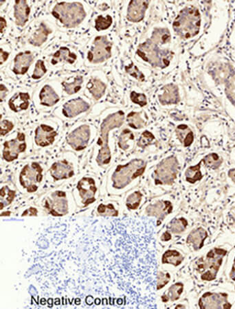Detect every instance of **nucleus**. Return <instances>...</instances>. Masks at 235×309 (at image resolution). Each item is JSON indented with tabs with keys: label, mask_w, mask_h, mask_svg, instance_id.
Returning a JSON list of instances; mask_svg holds the SVG:
<instances>
[{
	"label": "nucleus",
	"mask_w": 235,
	"mask_h": 309,
	"mask_svg": "<svg viewBox=\"0 0 235 309\" xmlns=\"http://www.w3.org/2000/svg\"><path fill=\"white\" fill-rule=\"evenodd\" d=\"M124 121V112L119 111L110 114L102 121L100 126V136L97 142L100 147L96 158L97 162L100 166L108 164L111 160V152L109 147V132L122 126Z\"/></svg>",
	"instance_id": "nucleus-1"
},
{
	"label": "nucleus",
	"mask_w": 235,
	"mask_h": 309,
	"mask_svg": "<svg viewBox=\"0 0 235 309\" xmlns=\"http://www.w3.org/2000/svg\"><path fill=\"white\" fill-rule=\"evenodd\" d=\"M201 16L195 7H186L175 19L173 28L175 33L183 39H189L199 33Z\"/></svg>",
	"instance_id": "nucleus-2"
},
{
	"label": "nucleus",
	"mask_w": 235,
	"mask_h": 309,
	"mask_svg": "<svg viewBox=\"0 0 235 309\" xmlns=\"http://www.w3.org/2000/svg\"><path fill=\"white\" fill-rule=\"evenodd\" d=\"M52 15L68 29L80 25L87 16L81 3L65 2L57 3L52 9Z\"/></svg>",
	"instance_id": "nucleus-3"
},
{
	"label": "nucleus",
	"mask_w": 235,
	"mask_h": 309,
	"mask_svg": "<svg viewBox=\"0 0 235 309\" xmlns=\"http://www.w3.org/2000/svg\"><path fill=\"white\" fill-rule=\"evenodd\" d=\"M226 254L227 251L224 249L215 247L196 262L195 269L201 275V280L208 282L215 280L223 258Z\"/></svg>",
	"instance_id": "nucleus-4"
},
{
	"label": "nucleus",
	"mask_w": 235,
	"mask_h": 309,
	"mask_svg": "<svg viewBox=\"0 0 235 309\" xmlns=\"http://www.w3.org/2000/svg\"><path fill=\"white\" fill-rule=\"evenodd\" d=\"M138 55L154 67L165 68L169 66L173 53L168 50L160 48L159 46L153 42L150 39L140 44L138 48Z\"/></svg>",
	"instance_id": "nucleus-5"
},
{
	"label": "nucleus",
	"mask_w": 235,
	"mask_h": 309,
	"mask_svg": "<svg viewBox=\"0 0 235 309\" xmlns=\"http://www.w3.org/2000/svg\"><path fill=\"white\" fill-rule=\"evenodd\" d=\"M146 166V162L140 159L132 160L125 165H119L112 175L113 188H124L134 179L143 175Z\"/></svg>",
	"instance_id": "nucleus-6"
},
{
	"label": "nucleus",
	"mask_w": 235,
	"mask_h": 309,
	"mask_svg": "<svg viewBox=\"0 0 235 309\" xmlns=\"http://www.w3.org/2000/svg\"><path fill=\"white\" fill-rule=\"evenodd\" d=\"M179 162L176 157L171 155L160 162L155 171L156 184L171 185L177 178Z\"/></svg>",
	"instance_id": "nucleus-7"
},
{
	"label": "nucleus",
	"mask_w": 235,
	"mask_h": 309,
	"mask_svg": "<svg viewBox=\"0 0 235 309\" xmlns=\"http://www.w3.org/2000/svg\"><path fill=\"white\" fill-rule=\"evenodd\" d=\"M43 168L37 162L26 165L20 174L21 185L29 192H35L38 189L39 183L42 182Z\"/></svg>",
	"instance_id": "nucleus-8"
},
{
	"label": "nucleus",
	"mask_w": 235,
	"mask_h": 309,
	"mask_svg": "<svg viewBox=\"0 0 235 309\" xmlns=\"http://www.w3.org/2000/svg\"><path fill=\"white\" fill-rule=\"evenodd\" d=\"M112 44L107 36H98L94 39L92 46L87 53V60L91 63H103L111 56Z\"/></svg>",
	"instance_id": "nucleus-9"
},
{
	"label": "nucleus",
	"mask_w": 235,
	"mask_h": 309,
	"mask_svg": "<svg viewBox=\"0 0 235 309\" xmlns=\"http://www.w3.org/2000/svg\"><path fill=\"white\" fill-rule=\"evenodd\" d=\"M26 149V136L23 133L18 132L15 139L9 140L4 144L3 158L7 162H13L18 159L19 154Z\"/></svg>",
	"instance_id": "nucleus-10"
},
{
	"label": "nucleus",
	"mask_w": 235,
	"mask_h": 309,
	"mask_svg": "<svg viewBox=\"0 0 235 309\" xmlns=\"http://www.w3.org/2000/svg\"><path fill=\"white\" fill-rule=\"evenodd\" d=\"M228 295L224 293H212L206 292L203 294L199 300V308H231L232 304L227 299Z\"/></svg>",
	"instance_id": "nucleus-11"
},
{
	"label": "nucleus",
	"mask_w": 235,
	"mask_h": 309,
	"mask_svg": "<svg viewBox=\"0 0 235 309\" xmlns=\"http://www.w3.org/2000/svg\"><path fill=\"white\" fill-rule=\"evenodd\" d=\"M46 208L50 214L55 217H62L68 213V205L66 195L62 191H56L46 201Z\"/></svg>",
	"instance_id": "nucleus-12"
},
{
	"label": "nucleus",
	"mask_w": 235,
	"mask_h": 309,
	"mask_svg": "<svg viewBox=\"0 0 235 309\" xmlns=\"http://www.w3.org/2000/svg\"><path fill=\"white\" fill-rule=\"evenodd\" d=\"M90 138V128L88 125H83L74 129L67 136V143L75 151H82L87 147Z\"/></svg>",
	"instance_id": "nucleus-13"
},
{
	"label": "nucleus",
	"mask_w": 235,
	"mask_h": 309,
	"mask_svg": "<svg viewBox=\"0 0 235 309\" xmlns=\"http://www.w3.org/2000/svg\"><path fill=\"white\" fill-rule=\"evenodd\" d=\"M77 189L79 191L82 202L85 205H89L95 201V194L97 189L94 179L90 177H83L78 182Z\"/></svg>",
	"instance_id": "nucleus-14"
},
{
	"label": "nucleus",
	"mask_w": 235,
	"mask_h": 309,
	"mask_svg": "<svg viewBox=\"0 0 235 309\" xmlns=\"http://www.w3.org/2000/svg\"><path fill=\"white\" fill-rule=\"evenodd\" d=\"M149 1L133 0L129 4L127 19L131 22L139 23L145 18L148 9Z\"/></svg>",
	"instance_id": "nucleus-15"
},
{
	"label": "nucleus",
	"mask_w": 235,
	"mask_h": 309,
	"mask_svg": "<svg viewBox=\"0 0 235 309\" xmlns=\"http://www.w3.org/2000/svg\"><path fill=\"white\" fill-rule=\"evenodd\" d=\"M57 135L54 128L49 125L42 124L35 130V143L39 147H48L53 144Z\"/></svg>",
	"instance_id": "nucleus-16"
},
{
	"label": "nucleus",
	"mask_w": 235,
	"mask_h": 309,
	"mask_svg": "<svg viewBox=\"0 0 235 309\" xmlns=\"http://www.w3.org/2000/svg\"><path fill=\"white\" fill-rule=\"evenodd\" d=\"M90 106L88 103L81 98L72 99L65 103L63 108V114L65 117H76L84 112H87Z\"/></svg>",
	"instance_id": "nucleus-17"
},
{
	"label": "nucleus",
	"mask_w": 235,
	"mask_h": 309,
	"mask_svg": "<svg viewBox=\"0 0 235 309\" xmlns=\"http://www.w3.org/2000/svg\"><path fill=\"white\" fill-rule=\"evenodd\" d=\"M34 57L31 51L20 52L14 59L13 72L16 74L24 75L29 71Z\"/></svg>",
	"instance_id": "nucleus-18"
},
{
	"label": "nucleus",
	"mask_w": 235,
	"mask_h": 309,
	"mask_svg": "<svg viewBox=\"0 0 235 309\" xmlns=\"http://www.w3.org/2000/svg\"><path fill=\"white\" fill-rule=\"evenodd\" d=\"M173 211V205L169 201H158L156 203L149 205L146 212L149 216H152L162 222L168 215L171 214Z\"/></svg>",
	"instance_id": "nucleus-19"
},
{
	"label": "nucleus",
	"mask_w": 235,
	"mask_h": 309,
	"mask_svg": "<svg viewBox=\"0 0 235 309\" xmlns=\"http://www.w3.org/2000/svg\"><path fill=\"white\" fill-rule=\"evenodd\" d=\"M50 174L55 180L68 179L74 175V170L66 161L55 162L50 168Z\"/></svg>",
	"instance_id": "nucleus-20"
},
{
	"label": "nucleus",
	"mask_w": 235,
	"mask_h": 309,
	"mask_svg": "<svg viewBox=\"0 0 235 309\" xmlns=\"http://www.w3.org/2000/svg\"><path fill=\"white\" fill-rule=\"evenodd\" d=\"M162 93L158 95V99L162 106L177 104L180 101L178 87L171 83L162 88Z\"/></svg>",
	"instance_id": "nucleus-21"
},
{
	"label": "nucleus",
	"mask_w": 235,
	"mask_h": 309,
	"mask_svg": "<svg viewBox=\"0 0 235 309\" xmlns=\"http://www.w3.org/2000/svg\"><path fill=\"white\" fill-rule=\"evenodd\" d=\"M31 9L26 0H17L14 6V17L16 24L19 26L26 25L29 21Z\"/></svg>",
	"instance_id": "nucleus-22"
},
{
	"label": "nucleus",
	"mask_w": 235,
	"mask_h": 309,
	"mask_svg": "<svg viewBox=\"0 0 235 309\" xmlns=\"http://www.w3.org/2000/svg\"><path fill=\"white\" fill-rule=\"evenodd\" d=\"M30 95L28 93H16L9 101V108L14 112H20L27 110L29 107Z\"/></svg>",
	"instance_id": "nucleus-23"
},
{
	"label": "nucleus",
	"mask_w": 235,
	"mask_h": 309,
	"mask_svg": "<svg viewBox=\"0 0 235 309\" xmlns=\"http://www.w3.org/2000/svg\"><path fill=\"white\" fill-rule=\"evenodd\" d=\"M208 237L206 230L203 228H198L193 230L188 235L186 243L191 245L194 250H199L204 246L205 240Z\"/></svg>",
	"instance_id": "nucleus-24"
},
{
	"label": "nucleus",
	"mask_w": 235,
	"mask_h": 309,
	"mask_svg": "<svg viewBox=\"0 0 235 309\" xmlns=\"http://www.w3.org/2000/svg\"><path fill=\"white\" fill-rule=\"evenodd\" d=\"M52 32V30L44 22H42L39 26V29L29 39V42L33 46H41L47 41L48 37Z\"/></svg>",
	"instance_id": "nucleus-25"
},
{
	"label": "nucleus",
	"mask_w": 235,
	"mask_h": 309,
	"mask_svg": "<svg viewBox=\"0 0 235 309\" xmlns=\"http://www.w3.org/2000/svg\"><path fill=\"white\" fill-rule=\"evenodd\" d=\"M41 104L46 107H52L57 104L60 100L59 95L51 86L46 85L39 93Z\"/></svg>",
	"instance_id": "nucleus-26"
},
{
	"label": "nucleus",
	"mask_w": 235,
	"mask_h": 309,
	"mask_svg": "<svg viewBox=\"0 0 235 309\" xmlns=\"http://www.w3.org/2000/svg\"><path fill=\"white\" fill-rule=\"evenodd\" d=\"M77 59V56L75 53L70 51L67 47H61L55 54L51 60L52 65H57L60 62L65 61L70 64H73Z\"/></svg>",
	"instance_id": "nucleus-27"
},
{
	"label": "nucleus",
	"mask_w": 235,
	"mask_h": 309,
	"mask_svg": "<svg viewBox=\"0 0 235 309\" xmlns=\"http://www.w3.org/2000/svg\"><path fill=\"white\" fill-rule=\"evenodd\" d=\"M87 88L95 100H98L102 98L105 92L106 85L101 80L93 78L89 80Z\"/></svg>",
	"instance_id": "nucleus-28"
},
{
	"label": "nucleus",
	"mask_w": 235,
	"mask_h": 309,
	"mask_svg": "<svg viewBox=\"0 0 235 309\" xmlns=\"http://www.w3.org/2000/svg\"><path fill=\"white\" fill-rule=\"evenodd\" d=\"M176 134L178 135V139L180 140L184 147H189L193 143L194 140L193 133L187 125H179L176 129Z\"/></svg>",
	"instance_id": "nucleus-29"
},
{
	"label": "nucleus",
	"mask_w": 235,
	"mask_h": 309,
	"mask_svg": "<svg viewBox=\"0 0 235 309\" xmlns=\"http://www.w3.org/2000/svg\"><path fill=\"white\" fill-rule=\"evenodd\" d=\"M184 291V284L182 282H176L170 286L167 290V293L162 296V301L167 302L169 301H176L180 298Z\"/></svg>",
	"instance_id": "nucleus-30"
},
{
	"label": "nucleus",
	"mask_w": 235,
	"mask_h": 309,
	"mask_svg": "<svg viewBox=\"0 0 235 309\" xmlns=\"http://www.w3.org/2000/svg\"><path fill=\"white\" fill-rule=\"evenodd\" d=\"M184 260V256L177 250H167L165 252L162 257V263L163 264H170L178 267L182 264Z\"/></svg>",
	"instance_id": "nucleus-31"
},
{
	"label": "nucleus",
	"mask_w": 235,
	"mask_h": 309,
	"mask_svg": "<svg viewBox=\"0 0 235 309\" xmlns=\"http://www.w3.org/2000/svg\"><path fill=\"white\" fill-rule=\"evenodd\" d=\"M150 39L158 46L167 44L171 41V33L167 29H155Z\"/></svg>",
	"instance_id": "nucleus-32"
},
{
	"label": "nucleus",
	"mask_w": 235,
	"mask_h": 309,
	"mask_svg": "<svg viewBox=\"0 0 235 309\" xmlns=\"http://www.w3.org/2000/svg\"><path fill=\"white\" fill-rule=\"evenodd\" d=\"M143 112H132L127 116V122L129 126L134 129L143 128L146 125L147 122L142 116Z\"/></svg>",
	"instance_id": "nucleus-33"
},
{
	"label": "nucleus",
	"mask_w": 235,
	"mask_h": 309,
	"mask_svg": "<svg viewBox=\"0 0 235 309\" xmlns=\"http://www.w3.org/2000/svg\"><path fill=\"white\" fill-rule=\"evenodd\" d=\"M202 160L195 166H190L185 173L186 180L188 183H195L202 179V174L201 172V164Z\"/></svg>",
	"instance_id": "nucleus-34"
},
{
	"label": "nucleus",
	"mask_w": 235,
	"mask_h": 309,
	"mask_svg": "<svg viewBox=\"0 0 235 309\" xmlns=\"http://www.w3.org/2000/svg\"><path fill=\"white\" fill-rule=\"evenodd\" d=\"M83 82V78L81 76H77L74 78L72 82H62L63 89L68 95L74 94L81 89L82 84Z\"/></svg>",
	"instance_id": "nucleus-35"
},
{
	"label": "nucleus",
	"mask_w": 235,
	"mask_h": 309,
	"mask_svg": "<svg viewBox=\"0 0 235 309\" xmlns=\"http://www.w3.org/2000/svg\"><path fill=\"white\" fill-rule=\"evenodd\" d=\"M15 197H16V192L15 191L11 190L8 186L3 187L1 189V194H0L1 210L10 205Z\"/></svg>",
	"instance_id": "nucleus-36"
},
{
	"label": "nucleus",
	"mask_w": 235,
	"mask_h": 309,
	"mask_svg": "<svg viewBox=\"0 0 235 309\" xmlns=\"http://www.w3.org/2000/svg\"><path fill=\"white\" fill-rule=\"evenodd\" d=\"M188 226V222L186 219L181 217L179 219H173L169 224V229L173 234H180L185 231Z\"/></svg>",
	"instance_id": "nucleus-37"
},
{
	"label": "nucleus",
	"mask_w": 235,
	"mask_h": 309,
	"mask_svg": "<svg viewBox=\"0 0 235 309\" xmlns=\"http://www.w3.org/2000/svg\"><path fill=\"white\" fill-rule=\"evenodd\" d=\"M134 140V136L133 133L129 130V129H125L121 133L120 136H119V147L123 150H128L130 148V142L133 141Z\"/></svg>",
	"instance_id": "nucleus-38"
},
{
	"label": "nucleus",
	"mask_w": 235,
	"mask_h": 309,
	"mask_svg": "<svg viewBox=\"0 0 235 309\" xmlns=\"http://www.w3.org/2000/svg\"><path fill=\"white\" fill-rule=\"evenodd\" d=\"M113 20L111 16H106V18H104L102 16H99L97 17L96 20H95V29L97 31H104V30H107L110 26L112 24Z\"/></svg>",
	"instance_id": "nucleus-39"
},
{
	"label": "nucleus",
	"mask_w": 235,
	"mask_h": 309,
	"mask_svg": "<svg viewBox=\"0 0 235 309\" xmlns=\"http://www.w3.org/2000/svg\"><path fill=\"white\" fill-rule=\"evenodd\" d=\"M202 162L204 163L207 167L214 170L217 169L221 166L222 160L216 153H210L203 159Z\"/></svg>",
	"instance_id": "nucleus-40"
},
{
	"label": "nucleus",
	"mask_w": 235,
	"mask_h": 309,
	"mask_svg": "<svg viewBox=\"0 0 235 309\" xmlns=\"http://www.w3.org/2000/svg\"><path fill=\"white\" fill-rule=\"evenodd\" d=\"M143 194L139 191H136L128 196L126 201V205L129 210L134 211L139 207L142 201Z\"/></svg>",
	"instance_id": "nucleus-41"
},
{
	"label": "nucleus",
	"mask_w": 235,
	"mask_h": 309,
	"mask_svg": "<svg viewBox=\"0 0 235 309\" xmlns=\"http://www.w3.org/2000/svg\"><path fill=\"white\" fill-rule=\"evenodd\" d=\"M98 213L102 216L117 217L119 215V212L111 203L107 204V205L100 204L98 207Z\"/></svg>",
	"instance_id": "nucleus-42"
},
{
	"label": "nucleus",
	"mask_w": 235,
	"mask_h": 309,
	"mask_svg": "<svg viewBox=\"0 0 235 309\" xmlns=\"http://www.w3.org/2000/svg\"><path fill=\"white\" fill-rule=\"evenodd\" d=\"M154 139L155 137L152 133L149 132V131H145L140 137L139 141H138V146L142 149H145L147 146L152 144Z\"/></svg>",
	"instance_id": "nucleus-43"
},
{
	"label": "nucleus",
	"mask_w": 235,
	"mask_h": 309,
	"mask_svg": "<svg viewBox=\"0 0 235 309\" xmlns=\"http://www.w3.org/2000/svg\"><path fill=\"white\" fill-rule=\"evenodd\" d=\"M47 72V69L45 66L44 61L42 60H38L35 65V70L32 75V78L35 80L40 79Z\"/></svg>",
	"instance_id": "nucleus-44"
},
{
	"label": "nucleus",
	"mask_w": 235,
	"mask_h": 309,
	"mask_svg": "<svg viewBox=\"0 0 235 309\" xmlns=\"http://www.w3.org/2000/svg\"><path fill=\"white\" fill-rule=\"evenodd\" d=\"M126 71L130 76L135 78L139 81L143 82L145 79V75L139 70L137 66L134 64L133 62H132L130 65L126 67Z\"/></svg>",
	"instance_id": "nucleus-45"
},
{
	"label": "nucleus",
	"mask_w": 235,
	"mask_h": 309,
	"mask_svg": "<svg viewBox=\"0 0 235 309\" xmlns=\"http://www.w3.org/2000/svg\"><path fill=\"white\" fill-rule=\"evenodd\" d=\"M171 280L169 273H164L160 271L157 276L156 289L160 290L165 287Z\"/></svg>",
	"instance_id": "nucleus-46"
},
{
	"label": "nucleus",
	"mask_w": 235,
	"mask_h": 309,
	"mask_svg": "<svg viewBox=\"0 0 235 309\" xmlns=\"http://www.w3.org/2000/svg\"><path fill=\"white\" fill-rule=\"evenodd\" d=\"M131 100L135 104L141 107H145L147 105V96L144 93H140L132 91L130 94Z\"/></svg>",
	"instance_id": "nucleus-47"
},
{
	"label": "nucleus",
	"mask_w": 235,
	"mask_h": 309,
	"mask_svg": "<svg viewBox=\"0 0 235 309\" xmlns=\"http://www.w3.org/2000/svg\"><path fill=\"white\" fill-rule=\"evenodd\" d=\"M226 93L227 97L230 99L235 106V75L227 82Z\"/></svg>",
	"instance_id": "nucleus-48"
},
{
	"label": "nucleus",
	"mask_w": 235,
	"mask_h": 309,
	"mask_svg": "<svg viewBox=\"0 0 235 309\" xmlns=\"http://www.w3.org/2000/svg\"><path fill=\"white\" fill-rule=\"evenodd\" d=\"M14 128V125L11 121H7V120H4L1 122L0 124V132H1V136H5L9 132H11Z\"/></svg>",
	"instance_id": "nucleus-49"
},
{
	"label": "nucleus",
	"mask_w": 235,
	"mask_h": 309,
	"mask_svg": "<svg viewBox=\"0 0 235 309\" xmlns=\"http://www.w3.org/2000/svg\"><path fill=\"white\" fill-rule=\"evenodd\" d=\"M9 54H10V53L5 51L3 48L0 49V61H1L0 62V64L3 65V63L8 59Z\"/></svg>",
	"instance_id": "nucleus-50"
},
{
	"label": "nucleus",
	"mask_w": 235,
	"mask_h": 309,
	"mask_svg": "<svg viewBox=\"0 0 235 309\" xmlns=\"http://www.w3.org/2000/svg\"><path fill=\"white\" fill-rule=\"evenodd\" d=\"M8 89L5 87L3 84H1V89H0V98H1V101L4 100V98L7 96V93H8Z\"/></svg>",
	"instance_id": "nucleus-51"
},
{
	"label": "nucleus",
	"mask_w": 235,
	"mask_h": 309,
	"mask_svg": "<svg viewBox=\"0 0 235 309\" xmlns=\"http://www.w3.org/2000/svg\"><path fill=\"white\" fill-rule=\"evenodd\" d=\"M6 27H7V21L3 17H1L0 18V31H1L2 34H3Z\"/></svg>",
	"instance_id": "nucleus-52"
},
{
	"label": "nucleus",
	"mask_w": 235,
	"mask_h": 309,
	"mask_svg": "<svg viewBox=\"0 0 235 309\" xmlns=\"http://www.w3.org/2000/svg\"><path fill=\"white\" fill-rule=\"evenodd\" d=\"M171 239V234L169 232H166L164 235L162 236L161 240L163 241H169Z\"/></svg>",
	"instance_id": "nucleus-53"
},
{
	"label": "nucleus",
	"mask_w": 235,
	"mask_h": 309,
	"mask_svg": "<svg viewBox=\"0 0 235 309\" xmlns=\"http://www.w3.org/2000/svg\"><path fill=\"white\" fill-rule=\"evenodd\" d=\"M228 176L235 183V168H233V169H230L229 170Z\"/></svg>",
	"instance_id": "nucleus-54"
},
{
	"label": "nucleus",
	"mask_w": 235,
	"mask_h": 309,
	"mask_svg": "<svg viewBox=\"0 0 235 309\" xmlns=\"http://www.w3.org/2000/svg\"><path fill=\"white\" fill-rule=\"evenodd\" d=\"M230 277L232 280L235 281V258L234 260V263H233L232 270H231L230 271Z\"/></svg>",
	"instance_id": "nucleus-55"
}]
</instances>
